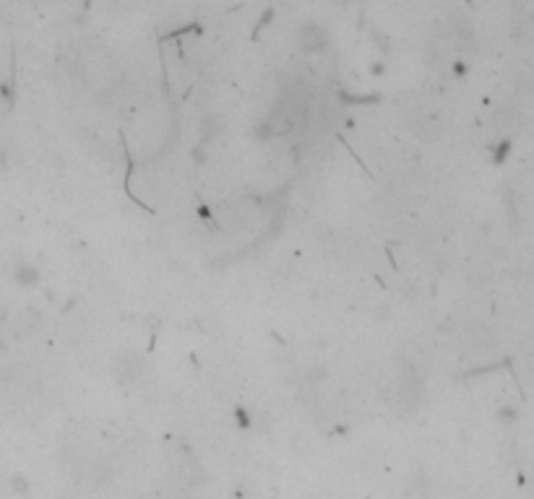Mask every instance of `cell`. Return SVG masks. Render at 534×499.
I'll return each instance as SVG.
<instances>
[{
	"label": "cell",
	"mask_w": 534,
	"mask_h": 499,
	"mask_svg": "<svg viewBox=\"0 0 534 499\" xmlns=\"http://www.w3.org/2000/svg\"><path fill=\"white\" fill-rule=\"evenodd\" d=\"M300 47L305 53H323L328 47V31L315 21H308L300 29Z\"/></svg>",
	"instance_id": "obj_1"
},
{
	"label": "cell",
	"mask_w": 534,
	"mask_h": 499,
	"mask_svg": "<svg viewBox=\"0 0 534 499\" xmlns=\"http://www.w3.org/2000/svg\"><path fill=\"white\" fill-rule=\"evenodd\" d=\"M221 130H224V117L221 114H206L204 120H201V141L204 144H209V141H214V138L219 136Z\"/></svg>",
	"instance_id": "obj_2"
},
{
	"label": "cell",
	"mask_w": 534,
	"mask_h": 499,
	"mask_svg": "<svg viewBox=\"0 0 534 499\" xmlns=\"http://www.w3.org/2000/svg\"><path fill=\"white\" fill-rule=\"evenodd\" d=\"M14 276H16V281L21 284V286H34L39 281V273H37V268L34 265H19L14 271Z\"/></svg>",
	"instance_id": "obj_3"
}]
</instances>
